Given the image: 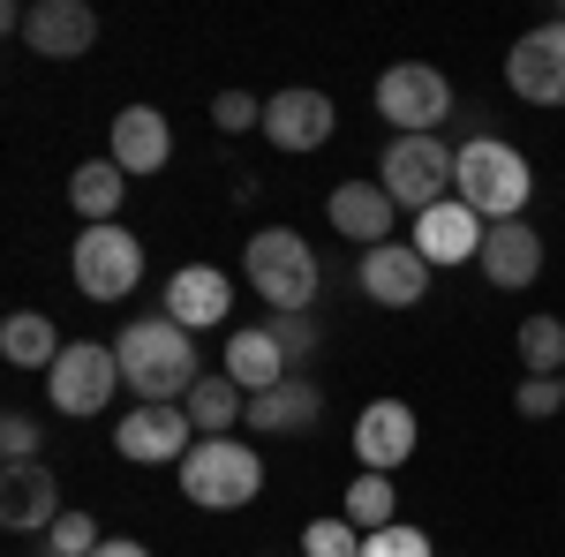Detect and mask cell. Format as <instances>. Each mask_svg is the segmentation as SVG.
<instances>
[{"mask_svg":"<svg viewBox=\"0 0 565 557\" xmlns=\"http://www.w3.org/2000/svg\"><path fill=\"white\" fill-rule=\"evenodd\" d=\"M114 362H121V385L143 399V407H181L189 392L204 385L196 369V346L174 317H136L129 332L114 340Z\"/></svg>","mask_w":565,"mask_h":557,"instance_id":"cell-1","label":"cell"},{"mask_svg":"<svg viewBox=\"0 0 565 557\" xmlns=\"http://www.w3.org/2000/svg\"><path fill=\"white\" fill-rule=\"evenodd\" d=\"M527 189H535V173L513 143H498V136H468L460 143V173H452V196L482 218V226H505V218L527 212Z\"/></svg>","mask_w":565,"mask_h":557,"instance_id":"cell-2","label":"cell"},{"mask_svg":"<svg viewBox=\"0 0 565 557\" xmlns=\"http://www.w3.org/2000/svg\"><path fill=\"white\" fill-rule=\"evenodd\" d=\"M242 271H249L257 301H271V317H309V301H317V249H309L295 226H264V234H249Z\"/></svg>","mask_w":565,"mask_h":557,"instance_id":"cell-3","label":"cell"},{"mask_svg":"<svg viewBox=\"0 0 565 557\" xmlns=\"http://www.w3.org/2000/svg\"><path fill=\"white\" fill-rule=\"evenodd\" d=\"M264 490V460L242 437H196V452L181 460V497L204 513H242Z\"/></svg>","mask_w":565,"mask_h":557,"instance_id":"cell-4","label":"cell"},{"mask_svg":"<svg viewBox=\"0 0 565 557\" xmlns=\"http://www.w3.org/2000/svg\"><path fill=\"white\" fill-rule=\"evenodd\" d=\"M452 173H460V151H445L437 136H392L385 159H377V189L423 218L430 204L452 196Z\"/></svg>","mask_w":565,"mask_h":557,"instance_id":"cell-5","label":"cell"},{"mask_svg":"<svg viewBox=\"0 0 565 557\" xmlns=\"http://www.w3.org/2000/svg\"><path fill=\"white\" fill-rule=\"evenodd\" d=\"M68 271H76V294L84 301H121L143 279V242L129 226H84L76 249H68Z\"/></svg>","mask_w":565,"mask_h":557,"instance_id":"cell-6","label":"cell"},{"mask_svg":"<svg viewBox=\"0 0 565 557\" xmlns=\"http://www.w3.org/2000/svg\"><path fill=\"white\" fill-rule=\"evenodd\" d=\"M377 114L399 136H437V121L452 114V84L437 76L430 61H399V68L377 76Z\"/></svg>","mask_w":565,"mask_h":557,"instance_id":"cell-7","label":"cell"},{"mask_svg":"<svg viewBox=\"0 0 565 557\" xmlns=\"http://www.w3.org/2000/svg\"><path fill=\"white\" fill-rule=\"evenodd\" d=\"M114 392H121V362H114L98 340H68L61 362L45 369V399H53L61 415H106Z\"/></svg>","mask_w":565,"mask_h":557,"instance_id":"cell-8","label":"cell"},{"mask_svg":"<svg viewBox=\"0 0 565 557\" xmlns=\"http://www.w3.org/2000/svg\"><path fill=\"white\" fill-rule=\"evenodd\" d=\"M505 84L521 90L527 106H565V15L513 39V53H505Z\"/></svg>","mask_w":565,"mask_h":557,"instance_id":"cell-9","label":"cell"},{"mask_svg":"<svg viewBox=\"0 0 565 557\" xmlns=\"http://www.w3.org/2000/svg\"><path fill=\"white\" fill-rule=\"evenodd\" d=\"M114 452L136 468H167V460L181 468L196 452V422H189V407H136L129 422H114Z\"/></svg>","mask_w":565,"mask_h":557,"instance_id":"cell-10","label":"cell"},{"mask_svg":"<svg viewBox=\"0 0 565 557\" xmlns=\"http://www.w3.org/2000/svg\"><path fill=\"white\" fill-rule=\"evenodd\" d=\"M362 294L377 301V309H415V301L430 294V264L415 242H377V249H362Z\"/></svg>","mask_w":565,"mask_h":557,"instance_id":"cell-11","label":"cell"},{"mask_svg":"<svg viewBox=\"0 0 565 557\" xmlns=\"http://www.w3.org/2000/svg\"><path fill=\"white\" fill-rule=\"evenodd\" d=\"M332 129H340V114H332V98L324 90H279V98H264V136L279 143V151H317V143H332Z\"/></svg>","mask_w":565,"mask_h":557,"instance_id":"cell-12","label":"cell"},{"mask_svg":"<svg viewBox=\"0 0 565 557\" xmlns=\"http://www.w3.org/2000/svg\"><path fill=\"white\" fill-rule=\"evenodd\" d=\"M415 407L407 399H370L362 407V422H354V460H362V474H392L407 452H415Z\"/></svg>","mask_w":565,"mask_h":557,"instance_id":"cell-13","label":"cell"},{"mask_svg":"<svg viewBox=\"0 0 565 557\" xmlns=\"http://www.w3.org/2000/svg\"><path fill=\"white\" fill-rule=\"evenodd\" d=\"M23 39H31V53H45V61H76V53L98 45V8H90V0H39V8L23 15Z\"/></svg>","mask_w":565,"mask_h":557,"instance_id":"cell-14","label":"cell"},{"mask_svg":"<svg viewBox=\"0 0 565 557\" xmlns=\"http://www.w3.org/2000/svg\"><path fill=\"white\" fill-rule=\"evenodd\" d=\"M324 218H332V234H340V242L377 249V242H392V218H399V204H392L377 181H340V189L324 196Z\"/></svg>","mask_w":565,"mask_h":557,"instance_id":"cell-15","label":"cell"},{"mask_svg":"<svg viewBox=\"0 0 565 557\" xmlns=\"http://www.w3.org/2000/svg\"><path fill=\"white\" fill-rule=\"evenodd\" d=\"M61 519V482L45 460H23V468H0V527L31 535V527H53Z\"/></svg>","mask_w":565,"mask_h":557,"instance_id":"cell-16","label":"cell"},{"mask_svg":"<svg viewBox=\"0 0 565 557\" xmlns=\"http://www.w3.org/2000/svg\"><path fill=\"white\" fill-rule=\"evenodd\" d=\"M482 234H490V226H482L460 196H445V204H430V212L415 218L407 242L423 249V264H468V257H482Z\"/></svg>","mask_w":565,"mask_h":557,"instance_id":"cell-17","label":"cell"},{"mask_svg":"<svg viewBox=\"0 0 565 557\" xmlns=\"http://www.w3.org/2000/svg\"><path fill=\"white\" fill-rule=\"evenodd\" d=\"M121 173H167L174 159V129H167V114L159 106H121L114 114V151H106Z\"/></svg>","mask_w":565,"mask_h":557,"instance_id":"cell-18","label":"cell"},{"mask_svg":"<svg viewBox=\"0 0 565 557\" xmlns=\"http://www.w3.org/2000/svg\"><path fill=\"white\" fill-rule=\"evenodd\" d=\"M226 301H234V287H226V271H218V264H181L174 279H167V317H174L181 332L226 324Z\"/></svg>","mask_w":565,"mask_h":557,"instance_id":"cell-19","label":"cell"},{"mask_svg":"<svg viewBox=\"0 0 565 557\" xmlns=\"http://www.w3.org/2000/svg\"><path fill=\"white\" fill-rule=\"evenodd\" d=\"M476 264H482L490 287H535V271H543V242H535L527 218H505V226L482 234V257Z\"/></svg>","mask_w":565,"mask_h":557,"instance_id":"cell-20","label":"cell"},{"mask_svg":"<svg viewBox=\"0 0 565 557\" xmlns=\"http://www.w3.org/2000/svg\"><path fill=\"white\" fill-rule=\"evenodd\" d=\"M317 415H324V392L309 385V377H287V385L249 399V429H264V437H309Z\"/></svg>","mask_w":565,"mask_h":557,"instance_id":"cell-21","label":"cell"},{"mask_svg":"<svg viewBox=\"0 0 565 557\" xmlns=\"http://www.w3.org/2000/svg\"><path fill=\"white\" fill-rule=\"evenodd\" d=\"M226 377L249 392H271V385H287V346L271 340V324H242L234 340H226Z\"/></svg>","mask_w":565,"mask_h":557,"instance_id":"cell-22","label":"cell"},{"mask_svg":"<svg viewBox=\"0 0 565 557\" xmlns=\"http://www.w3.org/2000/svg\"><path fill=\"white\" fill-rule=\"evenodd\" d=\"M61 346H68V340L53 332L45 309H8V317H0V354H8L15 369H53Z\"/></svg>","mask_w":565,"mask_h":557,"instance_id":"cell-23","label":"cell"},{"mask_svg":"<svg viewBox=\"0 0 565 557\" xmlns=\"http://www.w3.org/2000/svg\"><path fill=\"white\" fill-rule=\"evenodd\" d=\"M189 407V422H196V437H226L234 422H249V392L234 385L226 369H204V385L181 399Z\"/></svg>","mask_w":565,"mask_h":557,"instance_id":"cell-24","label":"cell"},{"mask_svg":"<svg viewBox=\"0 0 565 557\" xmlns=\"http://www.w3.org/2000/svg\"><path fill=\"white\" fill-rule=\"evenodd\" d=\"M121 196H129V173L114 167V159H90V167H76V181H68V204H76L90 226H114Z\"/></svg>","mask_w":565,"mask_h":557,"instance_id":"cell-25","label":"cell"},{"mask_svg":"<svg viewBox=\"0 0 565 557\" xmlns=\"http://www.w3.org/2000/svg\"><path fill=\"white\" fill-rule=\"evenodd\" d=\"M348 519L362 527V535H377V527L399 519V497H392L385 474H354V482H348Z\"/></svg>","mask_w":565,"mask_h":557,"instance_id":"cell-26","label":"cell"},{"mask_svg":"<svg viewBox=\"0 0 565 557\" xmlns=\"http://www.w3.org/2000/svg\"><path fill=\"white\" fill-rule=\"evenodd\" d=\"M521 362H527V377H565V324L558 317H527L521 324Z\"/></svg>","mask_w":565,"mask_h":557,"instance_id":"cell-27","label":"cell"},{"mask_svg":"<svg viewBox=\"0 0 565 557\" xmlns=\"http://www.w3.org/2000/svg\"><path fill=\"white\" fill-rule=\"evenodd\" d=\"M302 557H362V527L354 519H309Z\"/></svg>","mask_w":565,"mask_h":557,"instance_id":"cell-28","label":"cell"},{"mask_svg":"<svg viewBox=\"0 0 565 557\" xmlns=\"http://www.w3.org/2000/svg\"><path fill=\"white\" fill-rule=\"evenodd\" d=\"M39 444H45L39 415H23V407H8V415H0V452H8V468H23V460H39Z\"/></svg>","mask_w":565,"mask_h":557,"instance_id":"cell-29","label":"cell"},{"mask_svg":"<svg viewBox=\"0 0 565 557\" xmlns=\"http://www.w3.org/2000/svg\"><path fill=\"white\" fill-rule=\"evenodd\" d=\"M45 550L53 557H90L98 550V519L90 513H61L53 527H45Z\"/></svg>","mask_w":565,"mask_h":557,"instance_id":"cell-30","label":"cell"},{"mask_svg":"<svg viewBox=\"0 0 565 557\" xmlns=\"http://www.w3.org/2000/svg\"><path fill=\"white\" fill-rule=\"evenodd\" d=\"M212 121H218V136L264 129V98H249V90H218V98H212Z\"/></svg>","mask_w":565,"mask_h":557,"instance_id":"cell-31","label":"cell"},{"mask_svg":"<svg viewBox=\"0 0 565 557\" xmlns=\"http://www.w3.org/2000/svg\"><path fill=\"white\" fill-rule=\"evenodd\" d=\"M362 557H430V535L423 527H377V535H362Z\"/></svg>","mask_w":565,"mask_h":557,"instance_id":"cell-32","label":"cell"},{"mask_svg":"<svg viewBox=\"0 0 565 557\" xmlns=\"http://www.w3.org/2000/svg\"><path fill=\"white\" fill-rule=\"evenodd\" d=\"M513 407H521V415H535V422H543V415H565V385H558V377H521Z\"/></svg>","mask_w":565,"mask_h":557,"instance_id":"cell-33","label":"cell"},{"mask_svg":"<svg viewBox=\"0 0 565 557\" xmlns=\"http://www.w3.org/2000/svg\"><path fill=\"white\" fill-rule=\"evenodd\" d=\"M271 340L287 346V362H302L309 346H317V324L309 317H271Z\"/></svg>","mask_w":565,"mask_h":557,"instance_id":"cell-34","label":"cell"},{"mask_svg":"<svg viewBox=\"0 0 565 557\" xmlns=\"http://www.w3.org/2000/svg\"><path fill=\"white\" fill-rule=\"evenodd\" d=\"M90 557H151V550H143V543H121V535H106V543H98Z\"/></svg>","mask_w":565,"mask_h":557,"instance_id":"cell-35","label":"cell"},{"mask_svg":"<svg viewBox=\"0 0 565 557\" xmlns=\"http://www.w3.org/2000/svg\"><path fill=\"white\" fill-rule=\"evenodd\" d=\"M45 557H53V550H45Z\"/></svg>","mask_w":565,"mask_h":557,"instance_id":"cell-36","label":"cell"},{"mask_svg":"<svg viewBox=\"0 0 565 557\" xmlns=\"http://www.w3.org/2000/svg\"><path fill=\"white\" fill-rule=\"evenodd\" d=\"M558 385H565V377H558Z\"/></svg>","mask_w":565,"mask_h":557,"instance_id":"cell-37","label":"cell"}]
</instances>
